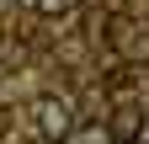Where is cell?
Returning a JSON list of instances; mask_svg holds the SVG:
<instances>
[{"mask_svg": "<svg viewBox=\"0 0 149 144\" xmlns=\"http://www.w3.org/2000/svg\"><path fill=\"white\" fill-rule=\"evenodd\" d=\"M32 123H37V134H43L48 144H64V139L74 134V107H69L64 96H37Z\"/></svg>", "mask_w": 149, "mask_h": 144, "instance_id": "1", "label": "cell"}, {"mask_svg": "<svg viewBox=\"0 0 149 144\" xmlns=\"http://www.w3.org/2000/svg\"><path fill=\"white\" fill-rule=\"evenodd\" d=\"M133 38L144 43V32H139V22H133V16H112V27H107V43H112V48H123V53H133Z\"/></svg>", "mask_w": 149, "mask_h": 144, "instance_id": "2", "label": "cell"}, {"mask_svg": "<svg viewBox=\"0 0 149 144\" xmlns=\"http://www.w3.org/2000/svg\"><path fill=\"white\" fill-rule=\"evenodd\" d=\"M112 134L117 139H144V107H117V117H112Z\"/></svg>", "mask_w": 149, "mask_h": 144, "instance_id": "3", "label": "cell"}, {"mask_svg": "<svg viewBox=\"0 0 149 144\" xmlns=\"http://www.w3.org/2000/svg\"><path fill=\"white\" fill-rule=\"evenodd\" d=\"M101 85H107L112 96H128V91H139V69H133V64H112Z\"/></svg>", "mask_w": 149, "mask_h": 144, "instance_id": "4", "label": "cell"}, {"mask_svg": "<svg viewBox=\"0 0 149 144\" xmlns=\"http://www.w3.org/2000/svg\"><path fill=\"white\" fill-rule=\"evenodd\" d=\"M32 6H37V16H53V22H59V16L80 11V0H32Z\"/></svg>", "mask_w": 149, "mask_h": 144, "instance_id": "5", "label": "cell"}, {"mask_svg": "<svg viewBox=\"0 0 149 144\" xmlns=\"http://www.w3.org/2000/svg\"><path fill=\"white\" fill-rule=\"evenodd\" d=\"M6 128H11V117H6V112H0V139H6Z\"/></svg>", "mask_w": 149, "mask_h": 144, "instance_id": "6", "label": "cell"}, {"mask_svg": "<svg viewBox=\"0 0 149 144\" xmlns=\"http://www.w3.org/2000/svg\"><path fill=\"white\" fill-rule=\"evenodd\" d=\"M117 144H144V139H117Z\"/></svg>", "mask_w": 149, "mask_h": 144, "instance_id": "7", "label": "cell"}, {"mask_svg": "<svg viewBox=\"0 0 149 144\" xmlns=\"http://www.w3.org/2000/svg\"><path fill=\"white\" fill-rule=\"evenodd\" d=\"M6 6H11V0H0V11H6Z\"/></svg>", "mask_w": 149, "mask_h": 144, "instance_id": "8", "label": "cell"}]
</instances>
